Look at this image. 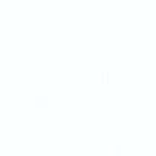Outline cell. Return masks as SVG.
<instances>
[{
    "instance_id": "cell-1",
    "label": "cell",
    "mask_w": 156,
    "mask_h": 156,
    "mask_svg": "<svg viewBox=\"0 0 156 156\" xmlns=\"http://www.w3.org/2000/svg\"><path fill=\"white\" fill-rule=\"evenodd\" d=\"M119 151H121V148L118 145H110L109 147V156H119Z\"/></svg>"
}]
</instances>
